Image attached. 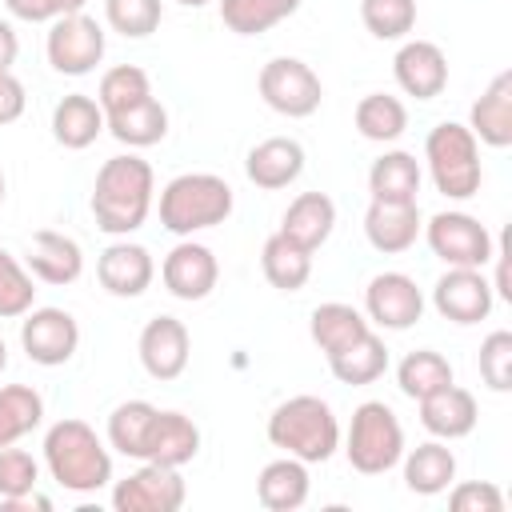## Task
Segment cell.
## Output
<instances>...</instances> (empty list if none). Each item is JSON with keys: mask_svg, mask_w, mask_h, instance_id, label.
Returning a JSON list of instances; mask_svg holds the SVG:
<instances>
[{"mask_svg": "<svg viewBox=\"0 0 512 512\" xmlns=\"http://www.w3.org/2000/svg\"><path fill=\"white\" fill-rule=\"evenodd\" d=\"M152 192H156V176H152L148 160H140L132 152L104 160L96 172V184H92L96 228L108 236L136 232L152 212Z\"/></svg>", "mask_w": 512, "mask_h": 512, "instance_id": "obj_1", "label": "cell"}, {"mask_svg": "<svg viewBox=\"0 0 512 512\" xmlns=\"http://www.w3.org/2000/svg\"><path fill=\"white\" fill-rule=\"evenodd\" d=\"M44 464L68 492H100L112 480V456L92 424L64 416L44 432Z\"/></svg>", "mask_w": 512, "mask_h": 512, "instance_id": "obj_2", "label": "cell"}, {"mask_svg": "<svg viewBox=\"0 0 512 512\" xmlns=\"http://www.w3.org/2000/svg\"><path fill=\"white\" fill-rule=\"evenodd\" d=\"M268 440L272 448H284V456H296L304 464H324L340 448V420L328 400L320 396H288L268 416Z\"/></svg>", "mask_w": 512, "mask_h": 512, "instance_id": "obj_3", "label": "cell"}, {"mask_svg": "<svg viewBox=\"0 0 512 512\" xmlns=\"http://www.w3.org/2000/svg\"><path fill=\"white\" fill-rule=\"evenodd\" d=\"M232 184L216 172H184L160 192V224L172 236H192L216 228L232 216Z\"/></svg>", "mask_w": 512, "mask_h": 512, "instance_id": "obj_4", "label": "cell"}, {"mask_svg": "<svg viewBox=\"0 0 512 512\" xmlns=\"http://www.w3.org/2000/svg\"><path fill=\"white\" fill-rule=\"evenodd\" d=\"M424 160L432 172V184L448 200H472L480 192L484 168H480V140L468 124L440 120L424 140Z\"/></svg>", "mask_w": 512, "mask_h": 512, "instance_id": "obj_5", "label": "cell"}, {"mask_svg": "<svg viewBox=\"0 0 512 512\" xmlns=\"http://www.w3.org/2000/svg\"><path fill=\"white\" fill-rule=\"evenodd\" d=\"M344 452L360 476H384L388 468H396L404 456V428H400L396 412L384 400H364L352 412Z\"/></svg>", "mask_w": 512, "mask_h": 512, "instance_id": "obj_6", "label": "cell"}, {"mask_svg": "<svg viewBox=\"0 0 512 512\" xmlns=\"http://www.w3.org/2000/svg\"><path fill=\"white\" fill-rule=\"evenodd\" d=\"M256 88H260L264 104H268L272 112L288 116V120L312 116V112L320 108V100H324L320 76H316L304 60H296V56H276V60H268V64L260 68Z\"/></svg>", "mask_w": 512, "mask_h": 512, "instance_id": "obj_7", "label": "cell"}, {"mask_svg": "<svg viewBox=\"0 0 512 512\" xmlns=\"http://www.w3.org/2000/svg\"><path fill=\"white\" fill-rule=\"evenodd\" d=\"M420 232H424L432 256H440L448 268H484L496 252L492 232L468 212H436Z\"/></svg>", "mask_w": 512, "mask_h": 512, "instance_id": "obj_8", "label": "cell"}, {"mask_svg": "<svg viewBox=\"0 0 512 512\" xmlns=\"http://www.w3.org/2000/svg\"><path fill=\"white\" fill-rule=\"evenodd\" d=\"M104 44H108L104 28L92 16L72 12V16H56L52 20L44 52H48V64L60 76H88L104 60Z\"/></svg>", "mask_w": 512, "mask_h": 512, "instance_id": "obj_9", "label": "cell"}, {"mask_svg": "<svg viewBox=\"0 0 512 512\" xmlns=\"http://www.w3.org/2000/svg\"><path fill=\"white\" fill-rule=\"evenodd\" d=\"M184 496H188V488H184L180 468L144 460L132 476L116 480L112 508L116 512H176L184 504Z\"/></svg>", "mask_w": 512, "mask_h": 512, "instance_id": "obj_10", "label": "cell"}, {"mask_svg": "<svg viewBox=\"0 0 512 512\" xmlns=\"http://www.w3.org/2000/svg\"><path fill=\"white\" fill-rule=\"evenodd\" d=\"M20 344H24L32 364L60 368L80 348V324L64 308H28L24 324H20Z\"/></svg>", "mask_w": 512, "mask_h": 512, "instance_id": "obj_11", "label": "cell"}, {"mask_svg": "<svg viewBox=\"0 0 512 512\" xmlns=\"http://www.w3.org/2000/svg\"><path fill=\"white\" fill-rule=\"evenodd\" d=\"M364 316L388 332H404L424 316V292L404 272H380L364 288Z\"/></svg>", "mask_w": 512, "mask_h": 512, "instance_id": "obj_12", "label": "cell"}, {"mask_svg": "<svg viewBox=\"0 0 512 512\" xmlns=\"http://www.w3.org/2000/svg\"><path fill=\"white\" fill-rule=\"evenodd\" d=\"M432 304L452 324H480V320H488L496 292H492V280L484 276V268H448L432 288Z\"/></svg>", "mask_w": 512, "mask_h": 512, "instance_id": "obj_13", "label": "cell"}, {"mask_svg": "<svg viewBox=\"0 0 512 512\" xmlns=\"http://www.w3.org/2000/svg\"><path fill=\"white\" fill-rule=\"evenodd\" d=\"M136 352H140V364H144V372L152 380H176L188 368L192 336H188L184 320H176V316H152L140 328Z\"/></svg>", "mask_w": 512, "mask_h": 512, "instance_id": "obj_14", "label": "cell"}, {"mask_svg": "<svg viewBox=\"0 0 512 512\" xmlns=\"http://www.w3.org/2000/svg\"><path fill=\"white\" fill-rule=\"evenodd\" d=\"M396 84L416 100H436L448 88V56L432 40H404L392 56Z\"/></svg>", "mask_w": 512, "mask_h": 512, "instance_id": "obj_15", "label": "cell"}, {"mask_svg": "<svg viewBox=\"0 0 512 512\" xmlns=\"http://www.w3.org/2000/svg\"><path fill=\"white\" fill-rule=\"evenodd\" d=\"M160 276H164V288L176 296V300H204L216 280H220V264L212 256L208 244H196V240H180L164 264H160Z\"/></svg>", "mask_w": 512, "mask_h": 512, "instance_id": "obj_16", "label": "cell"}, {"mask_svg": "<svg viewBox=\"0 0 512 512\" xmlns=\"http://www.w3.org/2000/svg\"><path fill=\"white\" fill-rule=\"evenodd\" d=\"M96 276L104 284V292L120 296V300H132V296H144L152 276H156V264H152V252L144 244H132V240H116L100 252L96 260Z\"/></svg>", "mask_w": 512, "mask_h": 512, "instance_id": "obj_17", "label": "cell"}, {"mask_svg": "<svg viewBox=\"0 0 512 512\" xmlns=\"http://www.w3.org/2000/svg\"><path fill=\"white\" fill-rule=\"evenodd\" d=\"M420 404V424L436 436V440H460L476 428L480 420V408H476V396L468 388H460L456 380L436 388L432 396L416 400Z\"/></svg>", "mask_w": 512, "mask_h": 512, "instance_id": "obj_18", "label": "cell"}, {"mask_svg": "<svg viewBox=\"0 0 512 512\" xmlns=\"http://www.w3.org/2000/svg\"><path fill=\"white\" fill-rule=\"evenodd\" d=\"M420 208L416 200L412 204H392V200H372L368 212H364V236L376 252L384 256H400L416 244L420 236Z\"/></svg>", "mask_w": 512, "mask_h": 512, "instance_id": "obj_19", "label": "cell"}, {"mask_svg": "<svg viewBox=\"0 0 512 512\" xmlns=\"http://www.w3.org/2000/svg\"><path fill=\"white\" fill-rule=\"evenodd\" d=\"M244 172H248V180H252L256 188L280 192V188H288L292 180H300V172H304V148H300V140H292V136H268V140H260V144L248 152Z\"/></svg>", "mask_w": 512, "mask_h": 512, "instance_id": "obj_20", "label": "cell"}, {"mask_svg": "<svg viewBox=\"0 0 512 512\" xmlns=\"http://www.w3.org/2000/svg\"><path fill=\"white\" fill-rule=\"evenodd\" d=\"M472 136L488 148H508L512 144V72H496L492 84L480 92V100L472 104V120H468Z\"/></svg>", "mask_w": 512, "mask_h": 512, "instance_id": "obj_21", "label": "cell"}, {"mask_svg": "<svg viewBox=\"0 0 512 512\" xmlns=\"http://www.w3.org/2000/svg\"><path fill=\"white\" fill-rule=\"evenodd\" d=\"M28 268H32L36 280L60 288V284L80 280V272H84V252H80V244H76L72 236L52 232V228H40V232L32 236V244H28Z\"/></svg>", "mask_w": 512, "mask_h": 512, "instance_id": "obj_22", "label": "cell"}, {"mask_svg": "<svg viewBox=\"0 0 512 512\" xmlns=\"http://www.w3.org/2000/svg\"><path fill=\"white\" fill-rule=\"evenodd\" d=\"M308 464L296 460V456H280V460H268L256 476V500L268 508V512H296L304 500H308Z\"/></svg>", "mask_w": 512, "mask_h": 512, "instance_id": "obj_23", "label": "cell"}, {"mask_svg": "<svg viewBox=\"0 0 512 512\" xmlns=\"http://www.w3.org/2000/svg\"><path fill=\"white\" fill-rule=\"evenodd\" d=\"M332 228H336V204H332V196H324V192H300V196L288 204L284 220H280V232H284L292 244L308 248V252H316V248L332 236Z\"/></svg>", "mask_w": 512, "mask_h": 512, "instance_id": "obj_24", "label": "cell"}, {"mask_svg": "<svg viewBox=\"0 0 512 512\" xmlns=\"http://www.w3.org/2000/svg\"><path fill=\"white\" fill-rule=\"evenodd\" d=\"M196 452H200V428L192 424V416H184V412H156L144 460L168 464V468H184L188 460H196Z\"/></svg>", "mask_w": 512, "mask_h": 512, "instance_id": "obj_25", "label": "cell"}, {"mask_svg": "<svg viewBox=\"0 0 512 512\" xmlns=\"http://www.w3.org/2000/svg\"><path fill=\"white\" fill-rule=\"evenodd\" d=\"M400 460H404V484L416 496H440L456 480V456L444 440H424Z\"/></svg>", "mask_w": 512, "mask_h": 512, "instance_id": "obj_26", "label": "cell"}, {"mask_svg": "<svg viewBox=\"0 0 512 512\" xmlns=\"http://www.w3.org/2000/svg\"><path fill=\"white\" fill-rule=\"evenodd\" d=\"M104 128H108L104 124V108L84 92H72L52 108V136H56V144H64L72 152L96 144V136Z\"/></svg>", "mask_w": 512, "mask_h": 512, "instance_id": "obj_27", "label": "cell"}, {"mask_svg": "<svg viewBox=\"0 0 512 512\" xmlns=\"http://www.w3.org/2000/svg\"><path fill=\"white\" fill-rule=\"evenodd\" d=\"M368 192L372 200H392V204H412L420 192V160L404 148L384 152L368 168Z\"/></svg>", "mask_w": 512, "mask_h": 512, "instance_id": "obj_28", "label": "cell"}, {"mask_svg": "<svg viewBox=\"0 0 512 512\" xmlns=\"http://www.w3.org/2000/svg\"><path fill=\"white\" fill-rule=\"evenodd\" d=\"M260 268H264V280L280 292H300L312 276V252L292 244L284 232H272L260 248Z\"/></svg>", "mask_w": 512, "mask_h": 512, "instance_id": "obj_29", "label": "cell"}, {"mask_svg": "<svg viewBox=\"0 0 512 512\" xmlns=\"http://www.w3.org/2000/svg\"><path fill=\"white\" fill-rule=\"evenodd\" d=\"M104 124L128 148H152V144H160L168 136V108L156 96H148V100H140V104L124 108V112L104 116Z\"/></svg>", "mask_w": 512, "mask_h": 512, "instance_id": "obj_30", "label": "cell"}, {"mask_svg": "<svg viewBox=\"0 0 512 512\" xmlns=\"http://www.w3.org/2000/svg\"><path fill=\"white\" fill-rule=\"evenodd\" d=\"M368 328H372L368 316H364L360 308H352V304H340V300L320 304V308L312 312V320H308V332H312V340H316V348H320L324 356L348 348V344L360 340Z\"/></svg>", "mask_w": 512, "mask_h": 512, "instance_id": "obj_31", "label": "cell"}, {"mask_svg": "<svg viewBox=\"0 0 512 512\" xmlns=\"http://www.w3.org/2000/svg\"><path fill=\"white\" fill-rule=\"evenodd\" d=\"M328 368H332V376L340 380V384H372V380H380L384 372H388V348H384V340L368 328L360 340H352L348 348H340V352H332L328 356Z\"/></svg>", "mask_w": 512, "mask_h": 512, "instance_id": "obj_32", "label": "cell"}, {"mask_svg": "<svg viewBox=\"0 0 512 512\" xmlns=\"http://www.w3.org/2000/svg\"><path fill=\"white\" fill-rule=\"evenodd\" d=\"M156 412H160V408L148 404V400H124V404H116L112 416H108V444H112L120 456L144 460Z\"/></svg>", "mask_w": 512, "mask_h": 512, "instance_id": "obj_33", "label": "cell"}, {"mask_svg": "<svg viewBox=\"0 0 512 512\" xmlns=\"http://www.w3.org/2000/svg\"><path fill=\"white\" fill-rule=\"evenodd\" d=\"M356 132L364 136V140H372V144H392V140H400L404 136V128H408V108L396 100V96H388V92H368L360 104H356Z\"/></svg>", "mask_w": 512, "mask_h": 512, "instance_id": "obj_34", "label": "cell"}, {"mask_svg": "<svg viewBox=\"0 0 512 512\" xmlns=\"http://www.w3.org/2000/svg\"><path fill=\"white\" fill-rule=\"evenodd\" d=\"M304 0H220V20L236 36H260L288 20Z\"/></svg>", "mask_w": 512, "mask_h": 512, "instance_id": "obj_35", "label": "cell"}, {"mask_svg": "<svg viewBox=\"0 0 512 512\" xmlns=\"http://www.w3.org/2000/svg\"><path fill=\"white\" fill-rule=\"evenodd\" d=\"M44 420V396L28 384H4L0 388V448L16 444Z\"/></svg>", "mask_w": 512, "mask_h": 512, "instance_id": "obj_36", "label": "cell"}, {"mask_svg": "<svg viewBox=\"0 0 512 512\" xmlns=\"http://www.w3.org/2000/svg\"><path fill=\"white\" fill-rule=\"evenodd\" d=\"M396 384H400V392H404L408 400H424V396H432L436 388L452 384V364H448L440 352H432V348H416V352H408V356L400 360Z\"/></svg>", "mask_w": 512, "mask_h": 512, "instance_id": "obj_37", "label": "cell"}, {"mask_svg": "<svg viewBox=\"0 0 512 512\" xmlns=\"http://www.w3.org/2000/svg\"><path fill=\"white\" fill-rule=\"evenodd\" d=\"M148 96H152V80H148V72L136 68V64H116V68H108V72L100 76V88H96V104L104 108V116L124 112V108H132V104H140V100H148Z\"/></svg>", "mask_w": 512, "mask_h": 512, "instance_id": "obj_38", "label": "cell"}, {"mask_svg": "<svg viewBox=\"0 0 512 512\" xmlns=\"http://www.w3.org/2000/svg\"><path fill=\"white\" fill-rule=\"evenodd\" d=\"M360 20L376 40H404L416 28V0H360Z\"/></svg>", "mask_w": 512, "mask_h": 512, "instance_id": "obj_39", "label": "cell"}, {"mask_svg": "<svg viewBox=\"0 0 512 512\" xmlns=\"http://www.w3.org/2000/svg\"><path fill=\"white\" fill-rule=\"evenodd\" d=\"M104 16H108L112 32H120L128 40H144L160 28L164 4L160 0H104Z\"/></svg>", "mask_w": 512, "mask_h": 512, "instance_id": "obj_40", "label": "cell"}, {"mask_svg": "<svg viewBox=\"0 0 512 512\" xmlns=\"http://www.w3.org/2000/svg\"><path fill=\"white\" fill-rule=\"evenodd\" d=\"M32 304H36V284H32L28 268L8 248H0V316L4 320H16Z\"/></svg>", "mask_w": 512, "mask_h": 512, "instance_id": "obj_41", "label": "cell"}, {"mask_svg": "<svg viewBox=\"0 0 512 512\" xmlns=\"http://www.w3.org/2000/svg\"><path fill=\"white\" fill-rule=\"evenodd\" d=\"M480 380L492 392L512 388V332L496 328V332L484 336V344H480Z\"/></svg>", "mask_w": 512, "mask_h": 512, "instance_id": "obj_42", "label": "cell"}, {"mask_svg": "<svg viewBox=\"0 0 512 512\" xmlns=\"http://www.w3.org/2000/svg\"><path fill=\"white\" fill-rule=\"evenodd\" d=\"M40 484V464L32 460V452L24 448H0V500L24 496Z\"/></svg>", "mask_w": 512, "mask_h": 512, "instance_id": "obj_43", "label": "cell"}, {"mask_svg": "<svg viewBox=\"0 0 512 512\" xmlns=\"http://www.w3.org/2000/svg\"><path fill=\"white\" fill-rule=\"evenodd\" d=\"M448 508L452 512H504V496L488 480H464L448 492Z\"/></svg>", "mask_w": 512, "mask_h": 512, "instance_id": "obj_44", "label": "cell"}, {"mask_svg": "<svg viewBox=\"0 0 512 512\" xmlns=\"http://www.w3.org/2000/svg\"><path fill=\"white\" fill-rule=\"evenodd\" d=\"M24 104H28L24 84L12 76V68H0V124L20 120L24 116Z\"/></svg>", "mask_w": 512, "mask_h": 512, "instance_id": "obj_45", "label": "cell"}, {"mask_svg": "<svg viewBox=\"0 0 512 512\" xmlns=\"http://www.w3.org/2000/svg\"><path fill=\"white\" fill-rule=\"evenodd\" d=\"M4 8L16 20H28V24H44V20L60 16V0H4Z\"/></svg>", "mask_w": 512, "mask_h": 512, "instance_id": "obj_46", "label": "cell"}, {"mask_svg": "<svg viewBox=\"0 0 512 512\" xmlns=\"http://www.w3.org/2000/svg\"><path fill=\"white\" fill-rule=\"evenodd\" d=\"M0 504H4L8 512H32V508H36V512H52V500H48V496H40L36 488H32V492H24V496L0 500Z\"/></svg>", "mask_w": 512, "mask_h": 512, "instance_id": "obj_47", "label": "cell"}, {"mask_svg": "<svg viewBox=\"0 0 512 512\" xmlns=\"http://www.w3.org/2000/svg\"><path fill=\"white\" fill-rule=\"evenodd\" d=\"M16 52H20L16 28H12L8 20H0V68H12V64H16Z\"/></svg>", "mask_w": 512, "mask_h": 512, "instance_id": "obj_48", "label": "cell"}, {"mask_svg": "<svg viewBox=\"0 0 512 512\" xmlns=\"http://www.w3.org/2000/svg\"><path fill=\"white\" fill-rule=\"evenodd\" d=\"M88 0H60V16H72V12H84Z\"/></svg>", "mask_w": 512, "mask_h": 512, "instance_id": "obj_49", "label": "cell"}, {"mask_svg": "<svg viewBox=\"0 0 512 512\" xmlns=\"http://www.w3.org/2000/svg\"><path fill=\"white\" fill-rule=\"evenodd\" d=\"M4 368H8V344L0 340V372H4Z\"/></svg>", "mask_w": 512, "mask_h": 512, "instance_id": "obj_50", "label": "cell"}, {"mask_svg": "<svg viewBox=\"0 0 512 512\" xmlns=\"http://www.w3.org/2000/svg\"><path fill=\"white\" fill-rule=\"evenodd\" d=\"M176 4H184V8H204L208 0H176Z\"/></svg>", "mask_w": 512, "mask_h": 512, "instance_id": "obj_51", "label": "cell"}, {"mask_svg": "<svg viewBox=\"0 0 512 512\" xmlns=\"http://www.w3.org/2000/svg\"><path fill=\"white\" fill-rule=\"evenodd\" d=\"M4 188H8V184H4V172H0V204H4Z\"/></svg>", "mask_w": 512, "mask_h": 512, "instance_id": "obj_52", "label": "cell"}]
</instances>
